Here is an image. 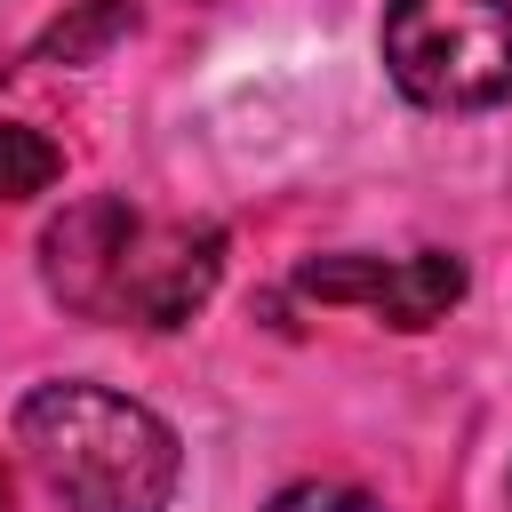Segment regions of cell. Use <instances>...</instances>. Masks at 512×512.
I'll list each match as a JSON object with an SVG mask.
<instances>
[{"label": "cell", "mask_w": 512, "mask_h": 512, "mask_svg": "<svg viewBox=\"0 0 512 512\" xmlns=\"http://www.w3.org/2000/svg\"><path fill=\"white\" fill-rule=\"evenodd\" d=\"M56 176H64V152H56L40 128L0 120V200H40Z\"/></svg>", "instance_id": "obj_7"}, {"label": "cell", "mask_w": 512, "mask_h": 512, "mask_svg": "<svg viewBox=\"0 0 512 512\" xmlns=\"http://www.w3.org/2000/svg\"><path fill=\"white\" fill-rule=\"evenodd\" d=\"M224 280V232L216 224H136L120 280H112V312L120 328H184Z\"/></svg>", "instance_id": "obj_3"}, {"label": "cell", "mask_w": 512, "mask_h": 512, "mask_svg": "<svg viewBox=\"0 0 512 512\" xmlns=\"http://www.w3.org/2000/svg\"><path fill=\"white\" fill-rule=\"evenodd\" d=\"M296 288L320 304H360L384 328H432L456 296H464V256L448 248H416V256H368V248H336V256H304Z\"/></svg>", "instance_id": "obj_4"}, {"label": "cell", "mask_w": 512, "mask_h": 512, "mask_svg": "<svg viewBox=\"0 0 512 512\" xmlns=\"http://www.w3.org/2000/svg\"><path fill=\"white\" fill-rule=\"evenodd\" d=\"M16 448L64 512H168L184 480L168 416L88 376L32 384L16 400Z\"/></svg>", "instance_id": "obj_1"}, {"label": "cell", "mask_w": 512, "mask_h": 512, "mask_svg": "<svg viewBox=\"0 0 512 512\" xmlns=\"http://www.w3.org/2000/svg\"><path fill=\"white\" fill-rule=\"evenodd\" d=\"M136 32V0H80L72 16H56L32 48V64H96L104 48H120Z\"/></svg>", "instance_id": "obj_6"}, {"label": "cell", "mask_w": 512, "mask_h": 512, "mask_svg": "<svg viewBox=\"0 0 512 512\" xmlns=\"http://www.w3.org/2000/svg\"><path fill=\"white\" fill-rule=\"evenodd\" d=\"M136 224H144V216H136L120 192H88V200H72V208L40 232V280H48V296H56L64 312H80V320H104Z\"/></svg>", "instance_id": "obj_5"}, {"label": "cell", "mask_w": 512, "mask_h": 512, "mask_svg": "<svg viewBox=\"0 0 512 512\" xmlns=\"http://www.w3.org/2000/svg\"><path fill=\"white\" fill-rule=\"evenodd\" d=\"M264 512H384L368 488H344V480H296V488H280Z\"/></svg>", "instance_id": "obj_8"}, {"label": "cell", "mask_w": 512, "mask_h": 512, "mask_svg": "<svg viewBox=\"0 0 512 512\" xmlns=\"http://www.w3.org/2000/svg\"><path fill=\"white\" fill-rule=\"evenodd\" d=\"M376 48L424 112H488L512 96V0H384Z\"/></svg>", "instance_id": "obj_2"}]
</instances>
